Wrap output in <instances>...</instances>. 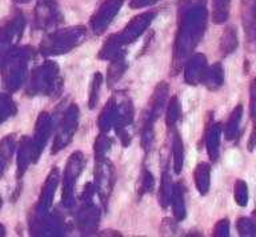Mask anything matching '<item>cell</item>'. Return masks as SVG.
Wrapping results in <instances>:
<instances>
[{
    "instance_id": "obj_1",
    "label": "cell",
    "mask_w": 256,
    "mask_h": 237,
    "mask_svg": "<svg viewBox=\"0 0 256 237\" xmlns=\"http://www.w3.org/2000/svg\"><path fill=\"white\" fill-rule=\"evenodd\" d=\"M83 165L84 159L82 152H75L68 160L63 185V203L66 207H72L74 204V185L78 176L82 173Z\"/></svg>"
},
{
    "instance_id": "obj_2",
    "label": "cell",
    "mask_w": 256,
    "mask_h": 237,
    "mask_svg": "<svg viewBox=\"0 0 256 237\" xmlns=\"http://www.w3.org/2000/svg\"><path fill=\"white\" fill-rule=\"evenodd\" d=\"M76 123H78V108H76V105H72L66 113L63 121H62L60 132H58L52 152H58L59 149L64 148L67 145L68 141H71L72 135L76 129Z\"/></svg>"
},
{
    "instance_id": "obj_3",
    "label": "cell",
    "mask_w": 256,
    "mask_h": 237,
    "mask_svg": "<svg viewBox=\"0 0 256 237\" xmlns=\"http://www.w3.org/2000/svg\"><path fill=\"white\" fill-rule=\"evenodd\" d=\"M124 0H107L99 11L96 12V15L92 19V27L95 33H102L106 29L110 21L114 19L118 11H119L120 5L123 4Z\"/></svg>"
},
{
    "instance_id": "obj_4",
    "label": "cell",
    "mask_w": 256,
    "mask_h": 237,
    "mask_svg": "<svg viewBox=\"0 0 256 237\" xmlns=\"http://www.w3.org/2000/svg\"><path fill=\"white\" fill-rule=\"evenodd\" d=\"M152 17H154V13L151 12H147V13H143V15H140V16H136L135 19H132L130 21V24L126 27L123 32L119 33V35H114L115 39L122 44H126V43H130L134 39L139 36L140 33L143 32L144 28L147 27L150 23H151Z\"/></svg>"
},
{
    "instance_id": "obj_5",
    "label": "cell",
    "mask_w": 256,
    "mask_h": 237,
    "mask_svg": "<svg viewBox=\"0 0 256 237\" xmlns=\"http://www.w3.org/2000/svg\"><path fill=\"white\" fill-rule=\"evenodd\" d=\"M114 167L108 164L106 161L99 160L95 169L96 176V185H98V191L100 192V197L104 201L107 200L108 195L111 192L112 185H114V179H112V172H114Z\"/></svg>"
},
{
    "instance_id": "obj_6",
    "label": "cell",
    "mask_w": 256,
    "mask_h": 237,
    "mask_svg": "<svg viewBox=\"0 0 256 237\" xmlns=\"http://www.w3.org/2000/svg\"><path fill=\"white\" fill-rule=\"evenodd\" d=\"M51 120L47 113H42L36 121V141L35 144L32 145V151H34V160H36L39 155L42 153L44 148V144L47 141V137L50 135V129H51Z\"/></svg>"
},
{
    "instance_id": "obj_7",
    "label": "cell",
    "mask_w": 256,
    "mask_h": 237,
    "mask_svg": "<svg viewBox=\"0 0 256 237\" xmlns=\"http://www.w3.org/2000/svg\"><path fill=\"white\" fill-rule=\"evenodd\" d=\"M58 181H59V173H58V169L54 168L52 172L48 175L47 181L43 187V193H42V200H40V205L43 207L44 209L48 208L52 203V197H54V193H55V188L58 185Z\"/></svg>"
},
{
    "instance_id": "obj_8",
    "label": "cell",
    "mask_w": 256,
    "mask_h": 237,
    "mask_svg": "<svg viewBox=\"0 0 256 237\" xmlns=\"http://www.w3.org/2000/svg\"><path fill=\"white\" fill-rule=\"evenodd\" d=\"M170 201H172L175 219L178 221H182L184 219V216H186V212H184L183 188H182V184H176L172 187L171 199H170Z\"/></svg>"
},
{
    "instance_id": "obj_9",
    "label": "cell",
    "mask_w": 256,
    "mask_h": 237,
    "mask_svg": "<svg viewBox=\"0 0 256 237\" xmlns=\"http://www.w3.org/2000/svg\"><path fill=\"white\" fill-rule=\"evenodd\" d=\"M172 156H174V171H175L176 175H179L182 172V167H183L184 161V147L179 133H175V136H174Z\"/></svg>"
},
{
    "instance_id": "obj_10",
    "label": "cell",
    "mask_w": 256,
    "mask_h": 237,
    "mask_svg": "<svg viewBox=\"0 0 256 237\" xmlns=\"http://www.w3.org/2000/svg\"><path fill=\"white\" fill-rule=\"evenodd\" d=\"M171 179H170V173H168V169L166 168V171H163V175H162V185H160V195H159V201L160 205L166 208L168 204H170V199H171Z\"/></svg>"
},
{
    "instance_id": "obj_11",
    "label": "cell",
    "mask_w": 256,
    "mask_h": 237,
    "mask_svg": "<svg viewBox=\"0 0 256 237\" xmlns=\"http://www.w3.org/2000/svg\"><path fill=\"white\" fill-rule=\"evenodd\" d=\"M180 116V105L178 97L174 96L170 101L167 108V115H166V121H167V127L168 128H172L174 125L176 124V121Z\"/></svg>"
},
{
    "instance_id": "obj_12",
    "label": "cell",
    "mask_w": 256,
    "mask_h": 237,
    "mask_svg": "<svg viewBox=\"0 0 256 237\" xmlns=\"http://www.w3.org/2000/svg\"><path fill=\"white\" fill-rule=\"evenodd\" d=\"M102 81H103V76L99 72H96L94 75L91 83V89H90V100H88V107L94 109L96 107L98 99H99V89L102 87Z\"/></svg>"
},
{
    "instance_id": "obj_13",
    "label": "cell",
    "mask_w": 256,
    "mask_h": 237,
    "mask_svg": "<svg viewBox=\"0 0 256 237\" xmlns=\"http://www.w3.org/2000/svg\"><path fill=\"white\" fill-rule=\"evenodd\" d=\"M114 115H115V105H114V100H110V103L104 108L103 113H102V116L99 119V127L102 131H108L111 128Z\"/></svg>"
},
{
    "instance_id": "obj_14",
    "label": "cell",
    "mask_w": 256,
    "mask_h": 237,
    "mask_svg": "<svg viewBox=\"0 0 256 237\" xmlns=\"http://www.w3.org/2000/svg\"><path fill=\"white\" fill-rule=\"evenodd\" d=\"M123 63L122 61H114L112 63V68L110 67V73H108V81H110V84H114L123 75Z\"/></svg>"
},
{
    "instance_id": "obj_15",
    "label": "cell",
    "mask_w": 256,
    "mask_h": 237,
    "mask_svg": "<svg viewBox=\"0 0 256 237\" xmlns=\"http://www.w3.org/2000/svg\"><path fill=\"white\" fill-rule=\"evenodd\" d=\"M208 176L207 173V165L206 164H200L198 168H196V172H195V181H196V187H199V191L202 193H204V185H203V181L206 180V177Z\"/></svg>"
},
{
    "instance_id": "obj_16",
    "label": "cell",
    "mask_w": 256,
    "mask_h": 237,
    "mask_svg": "<svg viewBox=\"0 0 256 237\" xmlns=\"http://www.w3.org/2000/svg\"><path fill=\"white\" fill-rule=\"evenodd\" d=\"M152 188H154V177H152V175L148 172L147 169H144L143 176H142V189H140V192H151Z\"/></svg>"
},
{
    "instance_id": "obj_17",
    "label": "cell",
    "mask_w": 256,
    "mask_h": 237,
    "mask_svg": "<svg viewBox=\"0 0 256 237\" xmlns=\"http://www.w3.org/2000/svg\"><path fill=\"white\" fill-rule=\"evenodd\" d=\"M108 148V140L106 136H99V139L95 143V152L98 156V160H102L104 157V152Z\"/></svg>"
},
{
    "instance_id": "obj_18",
    "label": "cell",
    "mask_w": 256,
    "mask_h": 237,
    "mask_svg": "<svg viewBox=\"0 0 256 237\" xmlns=\"http://www.w3.org/2000/svg\"><path fill=\"white\" fill-rule=\"evenodd\" d=\"M156 1H159V0H132L131 1V7L134 8H140V7H143V5H150L154 4Z\"/></svg>"
}]
</instances>
